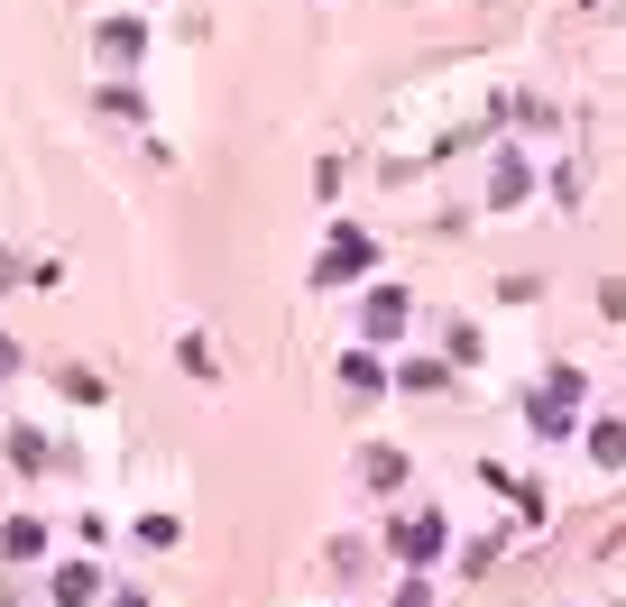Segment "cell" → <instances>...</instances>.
Wrapping results in <instances>:
<instances>
[{"label": "cell", "mask_w": 626, "mask_h": 607, "mask_svg": "<svg viewBox=\"0 0 626 607\" xmlns=\"http://www.w3.org/2000/svg\"><path fill=\"white\" fill-rule=\"evenodd\" d=\"M571 414H581V368H553V378H543V395H535V433H571Z\"/></svg>", "instance_id": "1"}, {"label": "cell", "mask_w": 626, "mask_h": 607, "mask_svg": "<svg viewBox=\"0 0 626 607\" xmlns=\"http://www.w3.org/2000/svg\"><path fill=\"white\" fill-rule=\"evenodd\" d=\"M369 230H332V249L323 258H313V285H342V277H359V268H369Z\"/></svg>", "instance_id": "2"}, {"label": "cell", "mask_w": 626, "mask_h": 607, "mask_svg": "<svg viewBox=\"0 0 626 607\" xmlns=\"http://www.w3.org/2000/svg\"><path fill=\"white\" fill-rule=\"evenodd\" d=\"M387 543H397V562H433V552H442V516H397Z\"/></svg>", "instance_id": "3"}, {"label": "cell", "mask_w": 626, "mask_h": 607, "mask_svg": "<svg viewBox=\"0 0 626 607\" xmlns=\"http://www.w3.org/2000/svg\"><path fill=\"white\" fill-rule=\"evenodd\" d=\"M93 46H101L111 65H129V56L148 46V29H139V19H101V29H93Z\"/></svg>", "instance_id": "4"}, {"label": "cell", "mask_w": 626, "mask_h": 607, "mask_svg": "<svg viewBox=\"0 0 626 607\" xmlns=\"http://www.w3.org/2000/svg\"><path fill=\"white\" fill-rule=\"evenodd\" d=\"M369 332H378V340L406 332V295H397V285H378V295H369Z\"/></svg>", "instance_id": "5"}, {"label": "cell", "mask_w": 626, "mask_h": 607, "mask_svg": "<svg viewBox=\"0 0 626 607\" xmlns=\"http://www.w3.org/2000/svg\"><path fill=\"white\" fill-rule=\"evenodd\" d=\"M342 378H350V395H378V387H387V368H378L369 350H350V359H342Z\"/></svg>", "instance_id": "6"}, {"label": "cell", "mask_w": 626, "mask_h": 607, "mask_svg": "<svg viewBox=\"0 0 626 607\" xmlns=\"http://www.w3.org/2000/svg\"><path fill=\"white\" fill-rule=\"evenodd\" d=\"M37 543H46V524H37V516H19V524H10V534H0V552H10V562H29V552H37Z\"/></svg>", "instance_id": "7"}, {"label": "cell", "mask_w": 626, "mask_h": 607, "mask_svg": "<svg viewBox=\"0 0 626 607\" xmlns=\"http://www.w3.org/2000/svg\"><path fill=\"white\" fill-rule=\"evenodd\" d=\"M56 598L84 607V598H93V562H65V571H56Z\"/></svg>", "instance_id": "8"}, {"label": "cell", "mask_w": 626, "mask_h": 607, "mask_svg": "<svg viewBox=\"0 0 626 607\" xmlns=\"http://www.w3.org/2000/svg\"><path fill=\"white\" fill-rule=\"evenodd\" d=\"M590 460H598V469H617V460H626V433H617V424H598V433H590Z\"/></svg>", "instance_id": "9"}, {"label": "cell", "mask_w": 626, "mask_h": 607, "mask_svg": "<svg viewBox=\"0 0 626 607\" xmlns=\"http://www.w3.org/2000/svg\"><path fill=\"white\" fill-rule=\"evenodd\" d=\"M10 359H19V350H10V340H0V368H10Z\"/></svg>", "instance_id": "10"}]
</instances>
